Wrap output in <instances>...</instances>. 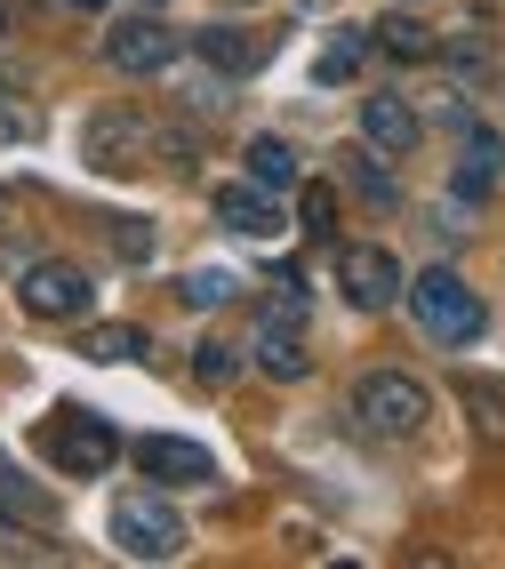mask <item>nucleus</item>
I'll use <instances>...</instances> for the list:
<instances>
[{"instance_id": "nucleus-1", "label": "nucleus", "mask_w": 505, "mask_h": 569, "mask_svg": "<svg viewBox=\"0 0 505 569\" xmlns=\"http://www.w3.org/2000/svg\"><path fill=\"white\" fill-rule=\"evenodd\" d=\"M409 313H417V329L434 337V346H474L482 337V289L465 281V273H449V264H425V273L409 281Z\"/></svg>"}, {"instance_id": "nucleus-2", "label": "nucleus", "mask_w": 505, "mask_h": 569, "mask_svg": "<svg viewBox=\"0 0 505 569\" xmlns=\"http://www.w3.org/2000/svg\"><path fill=\"white\" fill-rule=\"evenodd\" d=\"M354 417L385 441H409V433H425V417H434V393H425L409 369H369L354 386Z\"/></svg>"}, {"instance_id": "nucleus-3", "label": "nucleus", "mask_w": 505, "mask_h": 569, "mask_svg": "<svg viewBox=\"0 0 505 569\" xmlns=\"http://www.w3.org/2000/svg\"><path fill=\"white\" fill-rule=\"evenodd\" d=\"M112 546L129 561H177L185 553V513L161 506L152 489H129V498L112 506Z\"/></svg>"}, {"instance_id": "nucleus-4", "label": "nucleus", "mask_w": 505, "mask_h": 569, "mask_svg": "<svg viewBox=\"0 0 505 569\" xmlns=\"http://www.w3.org/2000/svg\"><path fill=\"white\" fill-rule=\"evenodd\" d=\"M17 297H24L32 321H81L97 306V281L81 273V264H65V257H41V264H24Z\"/></svg>"}, {"instance_id": "nucleus-5", "label": "nucleus", "mask_w": 505, "mask_h": 569, "mask_svg": "<svg viewBox=\"0 0 505 569\" xmlns=\"http://www.w3.org/2000/svg\"><path fill=\"white\" fill-rule=\"evenodd\" d=\"M89 161L105 169V177H137V169H152V153H161V129H152V121H137V112H97V121H89Z\"/></svg>"}, {"instance_id": "nucleus-6", "label": "nucleus", "mask_w": 505, "mask_h": 569, "mask_svg": "<svg viewBox=\"0 0 505 569\" xmlns=\"http://www.w3.org/2000/svg\"><path fill=\"white\" fill-rule=\"evenodd\" d=\"M49 458H57L65 473L97 481L112 458H121V433H112L105 417H89V409H57V417H49Z\"/></svg>"}, {"instance_id": "nucleus-7", "label": "nucleus", "mask_w": 505, "mask_h": 569, "mask_svg": "<svg viewBox=\"0 0 505 569\" xmlns=\"http://www.w3.org/2000/svg\"><path fill=\"white\" fill-rule=\"evenodd\" d=\"M337 289H345V306H354V313H385L394 297H409L394 249H377V241H354L337 257Z\"/></svg>"}, {"instance_id": "nucleus-8", "label": "nucleus", "mask_w": 505, "mask_h": 569, "mask_svg": "<svg viewBox=\"0 0 505 569\" xmlns=\"http://www.w3.org/2000/svg\"><path fill=\"white\" fill-rule=\"evenodd\" d=\"M105 64L112 72H137V81H145V72H169L177 64V32L161 17H121L105 32Z\"/></svg>"}, {"instance_id": "nucleus-9", "label": "nucleus", "mask_w": 505, "mask_h": 569, "mask_svg": "<svg viewBox=\"0 0 505 569\" xmlns=\"http://www.w3.org/2000/svg\"><path fill=\"white\" fill-rule=\"evenodd\" d=\"M217 224H225V233H241V241H274V233H281V201H274V184H257V177L217 184Z\"/></svg>"}, {"instance_id": "nucleus-10", "label": "nucleus", "mask_w": 505, "mask_h": 569, "mask_svg": "<svg viewBox=\"0 0 505 569\" xmlns=\"http://www.w3.org/2000/svg\"><path fill=\"white\" fill-rule=\"evenodd\" d=\"M362 137H369V153L402 161V153H417L425 121H417V104H409V97H362Z\"/></svg>"}, {"instance_id": "nucleus-11", "label": "nucleus", "mask_w": 505, "mask_h": 569, "mask_svg": "<svg viewBox=\"0 0 505 569\" xmlns=\"http://www.w3.org/2000/svg\"><path fill=\"white\" fill-rule=\"evenodd\" d=\"M137 466L152 481H217V458L201 441H185V433H145L137 441Z\"/></svg>"}, {"instance_id": "nucleus-12", "label": "nucleus", "mask_w": 505, "mask_h": 569, "mask_svg": "<svg viewBox=\"0 0 505 569\" xmlns=\"http://www.w3.org/2000/svg\"><path fill=\"white\" fill-rule=\"evenodd\" d=\"M505 177V137L497 129H465L457 144V201H489Z\"/></svg>"}, {"instance_id": "nucleus-13", "label": "nucleus", "mask_w": 505, "mask_h": 569, "mask_svg": "<svg viewBox=\"0 0 505 569\" xmlns=\"http://www.w3.org/2000/svg\"><path fill=\"white\" fill-rule=\"evenodd\" d=\"M249 177L257 184H274V193H297V184H305V169H297V144L289 137H249Z\"/></svg>"}, {"instance_id": "nucleus-14", "label": "nucleus", "mask_w": 505, "mask_h": 569, "mask_svg": "<svg viewBox=\"0 0 505 569\" xmlns=\"http://www.w3.org/2000/svg\"><path fill=\"white\" fill-rule=\"evenodd\" d=\"M249 353H257L265 377H281V386H297V377H305V346H297V329H289V321H265Z\"/></svg>"}, {"instance_id": "nucleus-15", "label": "nucleus", "mask_w": 505, "mask_h": 569, "mask_svg": "<svg viewBox=\"0 0 505 569\" xmlns=\"http://www.w3.org/2000/svg\"><path fill=\"white\" fill-rule=\"evenodd\" d=\"M377 49L402 57V64H417V57H434V32H425V24L409 17V0H402L394 17H377Z\"/></svg>"}, {"instance_id": "nucleus-16", "label": "nucleus", "mask_w": 505, "mask_h": 569, "mask_svg": "<svg viewBox=\"0 0 505 569\" xmlns=\"http://www.w3.org/2000/svg\"><path fill=\"white\" fill-rule=\"evenodd\" d=\"M369 49H377V24H345L337 41L321 49V64H314V81H329V89H337V81H345V72H354V64H362Z\"/></svg>"}, {"instance_id": "nucleus-17", "label": "nucleus", "mask_w": 505, "mask_h": 569, "mask_svg": "<svg viewBox=\"0 0 505 569\" xmlns=\"http://www.w3.org/2000/svg\"><path fill=\"white\" fill-rule=\"evenodd\" d=\"M192 49H201V64H217V72H249V64H257V41H241L232 24H209Z\"/></svg>"}, {"instance_id": "nucleus-18", "label": "nucleus", "mask_w": 505, "mask_h": 569, "mask_svg": "<svg viewBox=\"0 0 505 569\" xmlns=\"http://www.w3.org/2000/svg\"><path fill=\"white\" fill-rule=\"evenodd\" d=\"M185 306L192 313H217V306H232V297H241V273H217V264H201V273H185Z\"/></svg>"}, {"instance_id": "nucleus-19", "label": "nucleus", "mask_w": 505, "mask_h": 569, "mask_svg": "<svg viewBox=\"0 0 505 569\" xmlns=\"http://www.w3.org/2000/svg\"><path fill=\"white\" fill-rule=\"evenodd\" d=\"M241 353H249V346H232V337H201V346H192L201 386H232V377H241Z\"/></svg>"}, {"instance_id": "nucleus-20", "label": "nucleus", "mask_w": 505, "mask_h": 569, "mask_svg": "<svg viewBox=\"0 0 505 569\" xmlns=\"http://www.w3.org/2000/svg\"><path fill=\"white\" fill-rule=\"evenodd\" d=\"M81 353H89V361H137V353H145V329L105 321V329H89V337H81Z\"/></svg>"}, {"instance_id": "nucleus-21", "label": "nucleus", "mask_w": 505, "mask_h": 569, "mask_svg": "<svg viewBox=\"0 0 505 569\" xmlns=\"http://www.w3.org/2000/svg\"><path fill=\"white\" fill-rule=\"evenodd\" d=\"M442 57H449V72H457V81L489 72V41H482V32H449V41H442Z\"/></svg>"}, {"instance_id": "nucleus-22", "label": "nucleus", "mask_w": 505, "mask_h": 569, "mask_svg": "<svg viewBox=\"0 0 505 569\" xmlns=\"http://www.w3.org/2000/svg\"><path fill=\"white\" fill-rule=\"evenodd\" d=\"M265 321H305V273H274V297H265Z\"/></svg>"}, {"instance_id": "nucleus-23", "label": "nucleus", "mask_w": 505, "mask_h": 569, "mask_svg": "<svg viewBox=\"0 0 505 569\" xmlns=\"http://www.w3.org/2000/svg\"><path fill=\"white\" fill-rule=\"evenodd\" d=\"M297 224H305V233H329V224H337V193H329V184H297Z\"/></svg>"}, {"instance_id": "nucleus-24", "label": "nucleus", "mask_w": 505, "mask_h": 569, "mask_svg": "<svg viewBox=\"0 0 505 569\" xmlns=\"http://www.w3.org/2000/svg\"><path fill=\"white\" fill-rule=\"evenodd\" d=\"M354 184H362V193H369L377 209H394V201H402V184H394V177H385L377 161H354Z\"/></svg>"}, {"instance_id": "nucleus-25", "label": "nucleus", "mask_w": 505, "mask_h": 569, "mask_svg": "<svg viewBox=\"0 0 505 569\" xmlns=\"http://www.w3.org/2000/svg\"><path fill=\"white\" fill-rule=\"evenodd\" d=\"M474 426H482L489 441H505V401H497V393H474Z\"/></svg>"}, {"instance_id": "nucleus-26", "label": "nucleus", "mask_w": 505, "mask_h": 569, "mask_svg": "<svg viewBox=\"0 0 505 569\" xmlns=\"http://www.w3.org/2000/svg\"><path fill=\"white\" fill-rule=\"evenodd\" d=\"M112 249H121V257H145L152 241H145V224H137V217H112Z\"/></svg>"}, {"instance_id": "nucleus-27", "label": "nucleus", "mask_w": 505, "mask_h": 569, "mask_svg": "<svg viewBox=\"0 0 505 569\" xmlns=\"http://www.w3.org/2000/svg\"><path fill=\"white\" fill-rule=\"evenodd\" d=\"M41 129V112H24V104H0V137H32Z\"/></svg>"}, {"instance_id": "nucleus-28", "label": "nucleus", "mask_w": 505, "mask_h": 569, "mask_svg": "<svg viewBox=\"0 0 505 569\" xmlns=\"http://www.w3.org/2000/svg\"><path fill=\"white\" fill-rule=\"evenodd\" d=\"M0 32H9V0H0Z\"/></svg>"}, {"instance_id": "nucleus-29", "label": "nucleus", "mask_w": 505, "mask_h": 569, "mask_svg": "<svg viewBox=\"0 0 505 569\" xmlns=\"http://www.w3.org/2000/svg\"><path fill=\"white\" fill-rule=\"evenodd\" d=\"M72 9H105V0H72Z\"/></svg>"}, {"instance_id": "nucleus-30", "label": "nucleus", "mask_w": 505, "mask_h": 569, "mask_svg": "<svg viewBox=\"0 0 505 569\" xmlns=\"http://www.w3.org/2000/svg\"><path fill=\"white\" fill-rule=\"evenodd\" d=\"M152 9H169V0H152Z\"/></svg>"}]
</instances>
